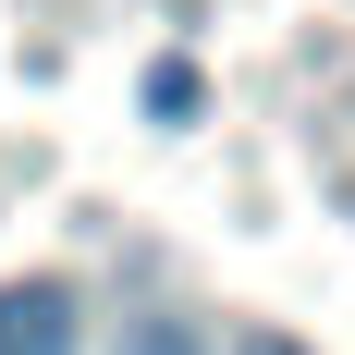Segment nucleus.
<instances>
[{
  "label": "nucleus",
  "mask_w": 355,
  "mask_h": 355,
  "mask_svg": "<svg viewBox=\"0 0 355 355\" xmlns=\"http://www.w3.org/2000/svg\"><path fill=\"white\" fill-rule=\"evenodd\" d=\"M233 355H306V343H282V331H245V343H233Z\"/></svg>",
  "instance_id": "20e7f679"
},
{
  "label": "nucleus",
  "mask_w": 355,
  "mask_h": 355,
  "mask_svg": "<svg viewBox=\"0 0 355 355\" xmlns=\"http://www.w3.org/2000/svg\"><path fill=\"white\" fill-rule=\"evenodd\" d=\"M123 355H209V343H196L184 319H135V331H123Z\"/></svg>",
  "instance_id": "7ed1b4c3"
},
{
  "label": "nucleus",
  "mask_w": 355,
  "mask_h": 355,
  "mask_svg": "<svg viewBox=\"0 0 355 355\" xmlns=\"http://www.w3.org/2000/svg\"><path fill=\"white\" fill-rule=\"evenodd\" d=\"M0 355H73V282H0Z\"/></svg>",
  "instance_id": "f257e3e1"
},
{
  "label": "nucleus",
  "mask_w": 355,
  "mask_h": 355,
  "mask_svg": "<svg viewBox=\"0 0 355 355\" xmlns=\"http://www.w3.org/2000/svg\"><path fill=\"white\" fill-rule=\"evenodd\" d=\"M196 98H209L196 62H147V110H159V123H196Z\"/></svg>",
  "instance_id": "f03ea898"
}]
</instances>
